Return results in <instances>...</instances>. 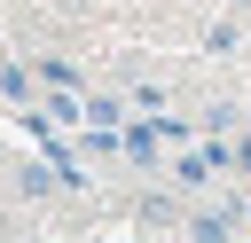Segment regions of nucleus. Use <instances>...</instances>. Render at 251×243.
I'll list each match as a JSON object with an SVG mask.
<instances>
[{
    "label": "nucleus",
    "mask_w": 251,
    "mask_h": 243,
    "mask_svg": "<svg viewBox=\"0 0 251 243\" xmlns=\"http://www.w3.org/2000/svg\"><path fill=\"white\" fill-rule=\"evenodd\" d=\"M118 157H126L133 172H157V165H165V125H157L149 110H133V118L118 125Z\"/></svg>",
    "instance_id": "1"
},
{
    "label": "nucleus",
    "mask_w": 251,
    "mask_h": 243,
    "mask_svg": "<svg viewBox=\"0 0 251 243\" xmlns=\"http://www.w3.org/2000/svg\"><path fill=\"white\" fill-rule=\"evenodd\" d=\"M31 71H39V86H63V94H86V71H78V55H31Z\"/></svg>",
    "instance_id": "2"
},
{
    "label": "nucleus",
    "mask_w": 251,
    "mask_h": 243,
    "mask_svg": "<svg viewBox=\"0 0 251 243\" xmlns=\"http://www.w3.org/2000/svg\"><path fill=\"white\" fill-rule=\"evenodd\" d=\"M133 118V94H102V86H86V125H102V133H118Z\"/></svg>",
    "instance_id": "3"
},
{
    "label": "nucleus",
    "mask_w": 251,
    "mask_h": 243,
    "mask_svg": "<svg viewBox=\"0 0 251 243\" xmlns=\"http://www.w3.org/2000/svg\"><path fill=\"white\" fill-rule=\"evenodd\" d=\"M39 94H47V86H39V71H31V63H8V55H0V102H24V110H31Z\"/></svg>",
    "instance_id": "4"
},
{
    "label": "nucleus",
    "mask_w": 251,
    "mask_h": 243,
    "mask_svg": "<svg viewBox=\"0 0 251 243\" xmlns=\"http://www.w3.org/2000/svg\"><path fill=\"white\" fill-rule=\"evenodd\" d=\"M235 219H243V212H188V227H180V235H196V243H220Z\"/></svg>",
    "instance_id": "5"
},
{
    "label": "nucleus",
    "mask_w": 251,
    "mask_h": 243,
    "mask_svg": "<svg viewBox=\"0 0 251 243\" xmlns=\"http://www.w3.org/2000/svg\"><path fill=\"white\" fill-rule=\"evenodd\" d=\"M196 125H204V133H235V125H243V102H227V94H220V102H204V118H196Z\"/></svg>",
    "instance_id": "6"
},
{
    "label": "nucleus",
    "mask_w": 251,
    "mask_h": 243,
    "mask_svg": "<svg viewBox=\"0 0 251 243\" xmlns=\"http://www.w3.org/2000/svg\"><path fill=\"white\" fill-rule=\"evenodd\" d=\"M141 227H188V212L173 196H141Z\"/></svg>",
    "instance_id": "7"
},
{
    "label": "nucleus",
    "mask_w": 251,
    "mask_h": 243,
    "mask_svg": "<svg viewBox=\"0 0 251 243\" xmlns=\"http://www.w3.org/2000/svg\"><path fill=\"white\" fill-rule=\"evenodd\" d=\"M204 47H212V55H235V47H243V24H235V16H212Z\"/></svg>",
    "instance_id": "8"
},
{
    "label": "nucleus",
    "mask_w": 251,
    "mask_h": 243,
    "mask_svg": "<svg viewBox=\"0 0 251 243\" xmlns=\"http://www.w3.org/2000/svg\"><path fill=\"white\" fill-rule=\"evenodd\" d=\"M126 94H133V110H149V118H165V86H157V78H141V86H126Z\"/></svg>",
    "instance_id": "9"
},
{
    "label": "nucleus",
    "mask_w": 251,
    "mask_h": 243,
    "mask_svg": "<svg viewBox=\"0 0 251 243\" xmlns=\"http://www.w3.org/2000/svg\"><path fill=\"white\" fill-rule=\"evenodd\" d=\"M235 180H251V125H235Z\"/></svg>",
    "instance_id": "10"
},
{
    "label": "nucleus",
    "mask_w": 251,
    "mask_h": 243,
    "mask_svg": "<svg viewBox=\"0 0 251 243\" xmlns=\"http://www.w3.org/2000/svg\"><path fill=\"white\" fill-rule=\"evenodd\" d=\"M227 8H235V16H251V0H227Z\"/></svg>",
    "instance_id": "11"
}]
</instances>
